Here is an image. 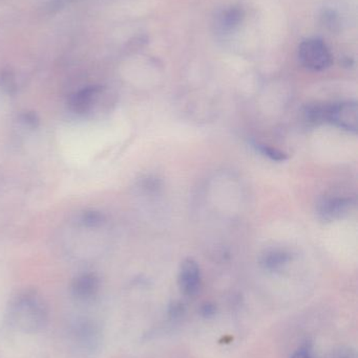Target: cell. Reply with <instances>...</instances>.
I'll return each instance as SVG.
<instances>
[{"mask_svg": "<svg viewBox=\"0 0 358 358\" xmlns=\"http://www.w3.org/2000/svg\"><path fill=\"white\" fill-rule=\"evenodd\" d=\"M8 317L12 327L23 334H37L48 322L50 310L44 299L33 289L23 290L10 302Z\"/></svg>", "mask_w": 358, "mask_h": 358, "instance_id": "1", "label": "cell"}, {"mask_svg": "<svg viewBox=\"0 0 358 358\" xmlns=\"http://www.w3.org/2000/svg\"><path fill=\"white\" fill-rule=\"evenodd\" d=\"M306 113L312 123L328 122L346 131H357V105L355 102L315 105L309 107Z\"/></svg>", "mask_w": 358, "mask_h": 358, "instance_id": "2", "label": "cell"}, {"mask_svg": "<svg viewBox=\"0 0 358 358\" xmlns=\"http://www.w3.org/2000/svg\"><path fill=\"white\" fill-rule=\"evenodd\" d=\"M298 58L309 71H325L332 64L331 52L319 39H308L302 42L298 48Z\"/></svg>", "mask_w": 358, "mask_h": 358, "instance_id": "3", "label": "cell"}, {"mask_svg": "<svg viewBox=\"0 0 358 358\" xmlns=\"http://www.w3.org/2000/svg\"><path fill=\"white\" fill-rule=\"evenodd\" d=\"M355 198L340 194L325 196L317 203V214L319 218L326 221L338 220L350 212L354 206Z\"/></svg>", "mask_w": 358, "mask_h": 358, "instance_id": "4", "label": "cell"}, {"mask_svg": "<svg viewBox=\"0 0 358 358\" xmlns=\"http://www.w3.org/2000/svg\"><path fill=\"white\" fill-rule=\"evenodd\" d=\"M71 336L78 348L83 351H90V352L97 350L102 340V334L98 324L90 320H82L78 322L73 327Z\"/></svg>", "mask_w": 358, "mask_h": 358, "instance_id": "5", "label": "cell"}, {"mask_svg": "<svg viewBox=\"0 0 358 358\" xmlns=\"http://www.w3.org/2000/svg\"><path fill=\"white\" fill-rule=\"evenodd\" d=\"M178 283L184 296H195L199 294L202 284L201 271L193 259L183 261L179 271Z\"/></svg>", "mask_w": 358, "mask_h": 358, "instance_id": "6", "label": "cell"}, {"mask_svg": "<svg viewBox=\"0 0 358 358\" xmlns=\"http://www.w3.org/2000/svg\"><path fill=\"white\" fill-rule=\"evenodd\" d=\"M100 279L96 273H83L74 280L71 292L77 300L88 302L98 294Z\"/></svg>", "mask_w": 358, "mask_h": 358, "instance_id": "7", "label": "cell"}, {"mask_svg": "<svg viewBox=\"0 0 358 358\" xmlns=\"http://www.w3.org/2000/svg\"><path fill=\"white\" fill-rule=\"evenodd\" d=\"M101 92H102L101 86H88L71 96L69 102V107L77 115H85L92 109V104Z\"/></svg>", "mask_w": 358, "mask_h": 358, "instance_id": "8", "label": "cell"}, {"mask_svg": "<svg viewBox=\"0 0 358 358\" xmlns=\"http://www.w3.org/2000/svg\"><path fill=\"white\" fill-rule=\"evenodd\" d=\"M289 260L290 256L288 252L281 250H271L263 255L261 264L267 271H277L283 268Z\"/></svg>", "mask_w": 358, "mask_h": 358, "instance_id": "9", "label": "cell"}, {"mask_svg": "<svg viewBox=\"0 0 358 358\" xmlns=\"http://www.w3.org/2000/svg\"><path fill=\"white\" fill-rule=\"evenodd\" d=\"M244 18V10L237 6L228 8L221 16V25L226 31L235 29Z\"/></svg>", "mask_w": 358, "mask_h": 358, "instance_id": "10", "label": "cell"}, {"mask_svg": "<svg viewBox=\"0 0 358 358\" xmlns=\"http://www.w3.org/2000/svg\"><path fill=\"white\" fill-rule=\"evenodd\" d=\"M0 88L8 94H14L16 92V79L14 73L10 69H4L0 73Z\"/></svg>", "mask_w": 358, "mask_h": 358, "instance_id": "11", "label": "cell"}, {"mask_svg": "<svg viewBox=\"0 0 358 358\" xmlns=\"http://www.w3.org/2000/svg\"><path fill=\"white\" fill-rule=\"evenodd\" d=\"M104 215L98 210H86L81 215L80 222L86 227H98L104 223Z\"/></svg>", "mask_w": 358, "mask_h": 358, "instance_id": "12", "label": "cell"}, {"mask_svg": "<svg viewBox=\"0 0 358 358\" xmlns=\"http://www.w3.org/2000/svg\"><path fill=\"white\" fill-rule=\"evenodd\" d=\"M254 147H256L259 152L262 153L263 155L269 157V159H273V161L283 162L287 159L285 153L281 152V151L273 148V147L267 146V145L256 144Z\"/></svg>", "mask_w": 358, "mask_h": 358, "instance_id": "13", "label": "cell"}, {"mask_svg": "<svg viewBox=\"0 0 358 358\" xmlns=\"http://www.w3.org/2000/svg\"><path fill=\"white\" fill-rule=\"evenodd\" d=\"M322 18H323L324 24H325L328 29H331V31H336V27H338V25H340L338 15L332 12V10H326L323 16H322Z\"/></svg>", "mask_w": 358, "mask_h": 358, "instance_id": "14", "label": "cell"}, {"mask_svg": "<svg viewBox=\"0 0 358 358\" xmlns=\"http://www.w3.org/2000/svg\"><path fill=\"white\" fill-rule=\"evenodd\" d=\"M21 121L25 125L29 128H37L39 126V117L33 111H27V113H22L20 117Z\"/></svg>", "mask_w": 358, "mask_h": 358, "instance_id": "15", "label": "cell"}, {"mask_svg": "<svg viewBox=\"0 0 358 358\" xmlns=\"http://www.w3.org/2000/svg\"><path fill=\"white\" fill-rule=\"evenodd\" d=\"M328 358H357V353L350 348H340L333 351Z\"/></svg>", "mask_w": 358, "mask_h": 358, "instance_id": "16", "label": "cell"}, {"mask_svg": "<svg viewBox=\"0 0 358 358\" xmlns=\"http://www.w3.org/2000/svg\"><path fill=\"white\" fill-rule=\"evenodd\" d=\"M76 1V0H53L48 6L50 13H57L58 10H62L67 3Z\"/></svg>", "mask_w": 358, "mask_h": 358, "instance_id": "17", "label": "cell"}, {"mask_svg": "<svg viewBox=\"0 0 358 358\" xmlns=\"http://www.w3.org/2000/svg\"><path fill=\"white\" fill-rule=\"evenodd\" d=\"M216 313V307L212 303H205L203 306L201 307V315L204 317H214Z\"/></svg>", "mask_w": 358, "mask_h": 358, "instance_id": "18", "label": "cell"}, {"mask_svg": "<svg viewBox=\"0 0 358 358\" xmlns=\"http://www.w3.org/2000/svg\"><path fill=\"white\" fill-rule=\"evenodd\" d=\"M183 311H184V307L180 303H174L170 308V315L174 317H180L181 315H183Z\"/></svg>", "mask_w": 358, "mask_h": 358, "instance_id": "19", "label": "cell"}, {"mask_svg": "<svg viewBox=\"0 0 358 358\" xmlns=\"http://www.w3.org/2000/svg\"><path fill=\"white\" fill-rule=\"evenodd\" d=\"M290 358H315L308 348H301L292 355Z\"/></svg>", "mask_w": 358, "mask_h": 358, "instance_id": "20", "label": "cell"}]
</instances>
